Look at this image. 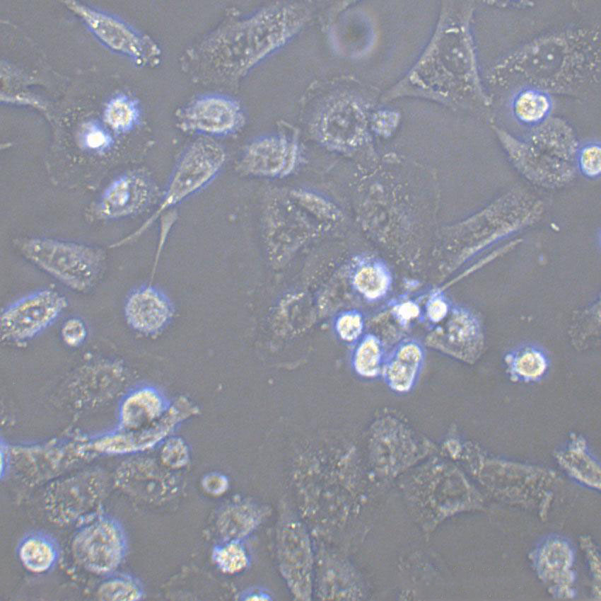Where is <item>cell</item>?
I'll return each mask as SVG.
<instances>
[{
  "mask_svg": "<svg viewBox=\"0 0 601 601\" xmlns=\"http://www.w3.org/2000/svg\"><path fill=\"white\" fill-rule=\"evenodd\" d=\"M13 243L25 259L78 293L93 289L105 268V253L98 246L40 236L18 237Z\"/></svg>",
  "mask_w": 601,
  "mask_h": 601,
  "instance_id": "obj_4",
  "label": "cell"
},
{
  "mask_svg": "<svg viewBox=\"0 0 601 601\" xmlns=\"http://www.w3.org/2000/svg\"><path fill=\"white\" fill-rule=\"evenodd\" d=\"M213 559L223 573L235 574L243 571L249 563L245 548L235 540L228 541L213 551Z\"/></svg>",
  "mask_w": 601,
  "mask_h": 601,
  "instance_id": "obj_29",
  "label": "cell"
},
{
  "mask_svg": "<svg viewBox=\"0 0 601 601\" xmlns=\"http://www.w3.org/2000/svg\"><path fill=\"white\" fill-rule=\"evenodd\" d=\"M116 486L136 498L158 502L170 491V476L155 461L135 457L124 461L117 469Z\"/></svg>",
  "mask_w": 601,
  "mask_h": 601,
  "instance_id": "obj_16",
  "label": "cell"
},
{
  "mask_svg": "<svg viewBox=\"0 0 601 601\" xmlns=\"http://www.w3.org/2000/svg\"><path fill=\"white\" fill-rule=\"evenodd\" d=\"M107 477L98 468L60 476L49 483L43 505L49 520L58 526L77 525L103 510Z\"/></svg>",
  "mask_w": 601,
  "mask_h": 601,
  "instance_id": "obj_5",
  "label": "cell"
},
{
  "mask_svg": "<svg viewBox=\"0 0 601 601\" xmlns=\"http://www.w3.org/2000/svg\"><path fill=\"white\" fill-rule=\"evenodd\" d=\"M177 126L183 132L204 137H221L238 131L245 115L235 100L221 94L198 96L175 113Z\"/></svg>",
  "mask_w": 601,
  "mask_h": 601,
  "instance_id": "obj_11",
  "label": "cell"
},
{
  "mask_svg": "<svg viewBox=\"0 0 601 601\" xmlns=\"http://www.w3.org/2000/svg\"><path fill=\"white\" fill-rule=\"evenodd\" d=\"M95 596L103 601L139 600L144 597V590L136 578L115 571L98 583Z\"/></svg>",
  "mask_w": 601,
  "mask_h": 601,
  "instance_id": "obj_24",
  "label": "cell"
},
{
  "mask_svg": "<svg viewBox=\"0 0 601 601\" xmlns=\"http://www.w3.org/2000/svg\"><path fill=\"white\" fill-rule=\"evenodd\" d=\"M512 108L516 118L525 124L543 120L552 108L549 94L538 88H522L513 98Z\"/></svg>",
  "mask_w": 601,
  "mask_h": 601,
  "instance_id": "obj_23",
  "label": "cell"
},
{
  "mask_svg": "<svg viewBox=\"0 0 601 601\" xmlns=\"http://www.w3.org/2000/svg\"><path fill=\"white\" fill-rule=\"evenodd\" d=\"M166 411L161 396L152 388L139 389L129 394L119 409L121 430H136L158 420Z\"/></svg>",
  "mask_w": 601,
  "mask_h": 601,
  "instance_id": "obj_20",
  "label": "cell"
},
{
  "mask_svg": "<svg viewBox=\"0 0 601 601\" xmlns=\"http://www.w3.org/2000/svg\"><path fill=\"white\" fill-rule=\"evenodd\" d=\"M161 461L170 468H180L189 460L188 449L185 443L179 438L168 440L161 450Z\"/></svg>",
  "mask_w": 601,
  "mask_h": 601,
  "instance_id": "obj_31",
  "label": "cell"
},
{
  "mask_svg": "<svg viewBox=\"0 0 601 601\" xmlns=\"http://www.w3.org/2000/svg\"><path fill=\"white\" fill-rule=\"evenodd\" d=\"M258 513L246 505H237L227 509L219 520L221 534L228 541H238L247 535L256 526Z\"/></svg>",
  "mask_w": 601,
  "mask_h": 601,
  "instance_id": "obj_26",
  "label": "cell"
},
{
  "mask_svg": "<svg viewBox=\"0 0 601 601\" xmlns=\"http://www.w3.org/2000/svg\"><path fill=\"white\" fill-rule=\"evenodd\" d=\"M59 292L45 288L30 293L4 308L0 316L2 340L22 343L45 330L67 307Z\"/></svg>",
  "mask_w": 601,
  "mask_h": 601,
  "instance_id": "obj_9",
  "label": "cell"
},
{
  "mask_svg": "<svg viewBox=\"0 0 601 601\" xmlns=\"http://www.w3.org/2000/svg\"><path fill=\"white\" fill-rule=\"evenodd\" d=\"M269 595L261 592H252L248 593L244 600H269Z\"/></svg>",
  "mask_w": 601,
  "mask_h": 601,
  "instance_id": "obj_37",
  "label": "cell"
},
{
  "mask_svg": "<svg viewBox=\"0 0 601 601\" xmlns=\"http://www.w3.org/2000/svg\"><path fill=\"white\" fill-rule=\"evenodd\" d=\"M298 162V147L283 134L259 137L245 148L239 163L244 173L259 177L281 178L293 172Z\"/></svg>",
  "mask_w": 601,
  "mask_h": 601,
  "instance_id": "obj_15",
  "label": "cell"
},
{
  "mask_svg": "<svg viewBox=\"0 0 601 601\" xmlns=\"http://www.w3.org/2000/svg\"><path fill=\"white\" fill-rule=\"evenodd\" d=\"M424 361V350L416 340H405L394 350L383 371L388 386L395 391L405 393L416 383Z\"/></svg>",
  "mask_w": 601,
  "mask_h": 601,
  "instance_id": "obj_19",
  "label": "cell"
},
{
  "mask_svg": "<svg viewBox=\"0 0 601 601\" xmlns=\"http://www.w3.org/2000/svg\"><path fill=\"white\" fill-rule=\"evenodd\" d=\"M383 350L380 340L373 336H365L357 346L353 360L356 372L365 377H374L383 370Z\"/></svg>",
  "mask_w": 601,
  "mask_h": 601,
  "instance_id": "obj_27",
  "label": "cell"
},
{
  "mask_svg": "<svg viewBox=\"0 0 601 601\" xmlns=\"http://www.w3.org/2000/svg\"><path fill=\"white\" fill-rule=\"evenodd\" d=\"M158 188L145 171L134 170L114 178L103 190L93 210L98 219H115L137 214L155 202Z\"/></svg>",
  "mask_w": 601,
  "mask_h": 601,
  "instance_id": "obj_12",
  "label": "cell"
},
{
  "mask_svg": "<svg viewBox=\"0 0 601 601\" xmlns=\"http://www.w3.org/2000/svg\"><path fill=\"white\" fill-rule=\"evenodd\" d=\"M6 447L8 471L29 486L47 484L95 454L91 440L83 437Z\"/></svg>",
  "mask_w": 601,
  "mask_h": 601,
  "instance_id": "obj_6",
  "label": "cell"
},
{
  "mask_svg": "<svg viewBox=\"0 0 601 601\" xmlns=\"http://www.w3.org/2000/svg\"><path fill=\"white\" fill-rule=\"evenodd\" d=\"M128 324L135 330L149 334L159 331L167 322L170 308L167 299L151 287L134 291L124 307Z\"/></svg>",
  "mask_w": 601,
  "mask_h": 601,
  "instance_id": "obj_18",
  "label": "cell"
},
{
  "mask_svg": "<svg viewBox=\"0 0 601 601\" xmlns=\"http://www.w3.org/2000/svg\"><path fill=\"white\" fill-rule=\"evenodd\" d=\"M198 410L185 398L177 400L151 425L136 430H121L91 440L95 454H124L148 450L165 438L182 420Z\"/></svg>",
  "mask_w": 601,
  "mask_h": 601,
  "instance_id": "obj_13",
  "label": "cell"
},
{
  "mask_svg": "<svg viewBox=\"0 0 601 601\" xmlns=\"http://www.w3.org/2000/svg\"><path fill=\"white\" fill-rule=\"evenodd\" d=\"M139 103L128 95L118 94L109 101L103 112L105 125L116 134H127L140 123Z\"/></svg>",
  "mask_w": 601,
  "mask_h": 601,
  "instance_id": "obj_22",
  "label": "cell"
},
{
  "mask_svg": "<svg viewBox=\"0 0 601 601\" xmlns=\"http://www.w3.org/2000/svg\"><path fill=\"white\" fill-rule=\"evenodd\" d=\"M80 147L87 151L103 154L114 144V139L105 125L97 120L83 123L78 133Z\"/></svg>",
  "mask_w": 601,
  "mask_h": 601,
  "instance_id": "obj_28",
  "label": "cell"
},
{
  "mask_svg": "<svg viewBox=\"0 0 601 601\" xmlns=\"http://www.w3.org/2000/svg\"><path fill=\"white\" fill-rule=\"evenodd\" d=\"M202 485L206 492L218 495L223 493L227 488L228 481L223 476L211 474L204 478Z\"/></svg>",
  "mask_w": 601,
  "mask_h": 601,
  "instance_id": "obj_36",
  "label": "cell"
},
{
  "mask_svg": "<svg viewBox=\"0 0 601 601\" xmlns=\"http://www.w3.org/2000/svg\"><path fill=\"white\" fill-rule=\"evenodd\" d=\"M16 554L26 571L34 574H42L56 566L60 549L57 541L52 535L42 531H33L19 540Z\"/></svg>",
  "mask_w": 601,
  "mask_h": 601,
  "instance_id": "obj_21",
  "label": "cell"
},
{
  "mask_svg": "<svg viewBox=\"0 0 601 601\" xmlns=\"http://www.w3.org/2000/svg\"><path fill=\"white\" fill-rule=\"evenodd\" d=\"M426 311L428 318L434 322L442 320L448 312L445 302L439 296H434L428 302Z\"/></svg>",
  "mask_w": 601,
  "mask_h": 601,
  "instance_id": "obj_35",
  "label": "cell"
},
{
  "mask_svg": "<svg viewBox=\"0 0 601 601\" xmlns=\"http://www.w3.org/2000/svg\"><path fill=\"white\" fill-rule=\"evenodd\" d=\"M87 335L88 328L85 321L76 316L66 319L60 328L62 340L70 348L81 345L86 340Z\"/></svg>",
  "mask_w": 601,
  "mask_h": 601,
  "instance_id": "obj_32",
  "label": "cell"
},
{
  "mask_svg": "<svg viewBox=\"0 0 601 601\" xmlns=\"http://www.w3.org/2000/svg\"><path fill=\"white\" fill-rule=\"evenodd\" d=\"M358 107L347 101L329 104L319 113L314 125L318 141L328 147L351 144L362 129Z\"/></svg>",
  "mask_w": 601,
  "mask_h": 601,
  "instance_id": "obj_17",
  "label": "cell"
},
{
  "mask_svg": "<svg viewBox=\"0 0 601 601\" xmlns=\"http://www.w3.org/2000/svg\"><path fill=\"white\" fill-rule=\"evenodd\" d=\"M363 319L355 311L342 314L336 321V330L340 338L347 342L356 340L363 330Z\"/></svg>",
  "mask_w": 601,
  "mask_h": 601,
  "instance_id": "obj_30",
  "label": "cell"
},
{
  "mask_svg": "<svg viewBox=\"0 0 601 601\" xmlns=\"http://www.w3.org/2000/svg\"><path fill=\"white\" fill-rule=\"evenodd\" d=\"M70 550L79 567L105 576L115 572L123 562L127 539L120 522L103 510L76 525Z\"/></svg>",
  "mask_w": 601,
  "mask_h": 601,
  "instance_id": "obj_7",
  "label": "cell"
},
{
  "mask_svg": "<svg viewBox=\"0 0 601 601\" xmlns=\"http://www.w3.org/2000/svg\"><path fill=\"white\" fill-rule=\"evenodd\" d=\"M303 18L295 7H270L228 22L186 52L185 66L199 80L237 79L293 35Z\"/></svg>",
  "mask_w": 601,
  "mask_h": 601,
  "instance_id": "obj_2",
  "label": "cell"
},
{
  "mask_svg": "<svg viewBox=\"0 0 601 601\" xmlns=\"http://www.w3.org/2000/svg\"><path fill=\"white\" fill-rule=\"evenodd\" d=\"M281 573L293 595L309 600L312 591L313 556L309 538L297 522L284 523L279 534Z\"/></svg>",
  "mask_w": 601,
  "mask_h": 601,
  "instance_id": "obj_14",
  "label": "cell"
},
{
  "mask_svg": "<svg viewBox=\"0 0 601 601\" xmlns=\"http://www.w3.org/2000/svg\"><path fill=\"white\" fill-rule=\"evenodd\" d=\"M392 283L387 269L378 263H366L359 267L354 275L353 284L356 290L368 300L384 297Z\"/></svg>",
  "mask_w": 601,
  "mask_h": 601,
  "instance_id": "obj_25",
  "label": "cell"
},
{
  "mask_svg": "<svg viewBox=\"0 0 601 601\" xmlns=\"http://www.w3.org/2000/svg\"><path fill=\"white\" fill-rule=\"evenodd\" d=\"M546 363L544 357L537 352L529 351L520 356L515 362L517 372L523 377L535 378L544 371Z\"/></svg>",
  "mask_w": 601,
  "mask_h": 601,
  "instance_id": "obj_33",
  "label": "cell"
},
{
  "mask_svg": "<svg viewBox=\"0 0 601 601\" xmlns=\"http://www.w3.org/2000/svg\"><path fill=\"white\" fill-rule=\"evenodd\" d=\"M601 30L568 26L544 33L501 57L487 79L494 86H520L580 97L600 84Z\"/></svg>",
  "mask_w": 601,
  "mask_h": 601,
  "instance_id": "obj_1",
  "label": "cell"
},
{
  "mask_svg": "<svg viewBox=\"0 0 601 601\" xmlns=\"http://www.w3.org/2000/svg\"><path fill=\"white\" fill-rule=\"evenodd\" d=\"M601 149L599 144L585 146L580 152L579 163L583 173L590 177L600 173Z\"/></svg>",
  "mask_w": 601,
  "mask_h": 601,
  "instance_id": "obj_34",
  "label": "cell"
},
{
  "mask_svg": "<svg viewBox=\"0 0 601 601\" xmlns=\"http://www.w3.org/2000/svg\"><path fill=\"white\" fill-rule=\"evenodd\" d=\"M66 6L80 16L91 31L107 47L125 55L140 65L159 62L161 51L148 36L142 35L120 19L69 1Z\"/></svg>",
  "mask_w": 601,
  "mask_h": 601,
  "instance_id": "obj_10",
  "label": "cell"
},
{
  "mask_svg": "<svg viewBox=\"0 0 601 601\" xmlns=\"http://www.w3.org/2000/svg\"><path fill=\"white\" fill-rule=\"evenodd\" d=\"M225 161L223 147L212 138L203 137L192 142L180 155L156 211L134 236L145 229L165 210L211 182Z\"/></svg>",
  "mask_w": 601,
  "mask_h": 601,
  "instance_id": "obj_8",
  "label": "cell"
},
{
  "mask_svg": "<svg viewBox=\"0 0 601 601\" xmlns=\"http://www.w3.org/2000/svg\"><path fill=\"white\" fill-rule=\"evenodd\" d=\"M473 6L469 1L445 3L428 58L424 57L431 60L429 88L436 100L491 102L482 85L470 30Z\"/></svg>",
  "mask_w": 601,
  "mask_h": 601,
  "instance_id": "obj_3",
  "label": "cell"
}]
</instances>
